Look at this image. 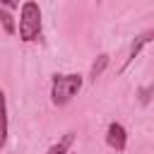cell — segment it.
<instances>
[{"label": "cell", "mask_w": 154, "mask_h": 154, "mask_svg": "<svg viewBox=\"0 0 154 154\" xmlns=\"http://www.w3.org/2000/svg\"><path fill=\"white\" fill-rule=\"evenodd\" d=\"M38 31H41V10L36 2H24L19 14V38L31 41L38 36Z\"/></svg>", "instance_id": "cell-1"}, {"label": "cell", "mask_w": 154, "mask_h": 154, "mask_svg": "<svg viewBox=\"0 0 154 154\" xmlns=\"http://www.w3.org/2000/svg\"><path fill=\"white\" fill-rule=\"evenodd\" d=\"M82 87V75H58L53 79V89H51V96H53V103L63 106L67 103Z\"/></svg>", "instance_id": "cell-2"}, {"label": "cell", "mask_w": 154, "mask_h": 154, "mask_svg": "<svg viewBox=\"0 0 154 154\" xmlns=\"http://www.w3.org/2000/svg\"><path fill=\"white\" fill-rule=\"evenodd\" d=\"M106 142L116 149V152H123L125 149V128L120 123H111L108 125V132H106Z\"/></svg>", "instance_id": "cell-3"}, {"label": "cell", "mask_w": 154, "mask_h": 154, "mask_svg": "<svg viewBox=\"0 0 154 154\" xmlns=\"http://www.w3.org/2000/svg\"><path fill=\"white\" fill-rule=\"evenodd\" d=\"M7 142V106H5V94L0 91V147Z\"/></svg>", "instance_id": "cell-4"}, {"label": "cell", "mask_w": 154, "mask_h": 154, "mask_svg": "<svg viewBox=\"0 0 154 154\" xmlns=\"http://www.w3.org/2000/svg\"><path fill=\"white\" fill-rule=\"evenodd\" d=\"M149 38H152V31H147V34H142V36H140V38H137V41L132 43V48H130V55H128V60H125V65H130V63H132V60L137 58V53L142 51V46H144V43H149Z\"/></svg>", "instance_id": "cell-5"}, {"label": "cell", "mask_w": 154, "mask_h": 154, "mask_svg": "<svg viewBox=\"0 0 154 154\" xmlns=\"http://www.w3.org/2000/svg\"><path fill=\"white\" fill-rule=\"evenodd\" d=\"M72 140H75V135H72V132H67L58 144H53V147L48 149V154H65V152H67V147L72 144Z\"/></svg>", "instance_id": "cell-6"}, {"label": "cell", "mask_w": 154, "mask_h": 154, "mask_svg": "<svg viewBox=\"0 0 154 154\" xmlns=\"http://www.w3.org/2000/svg\"><path fill=\"white\" fill-rule=\"evenodd\" d=\"M106 63H108V55L106 53H101L96 60H94V65H91V79H96L101 72H103V67H106Z\"/></svg>", "instance_id": "cell-7"}, {"label": "cell", "mask_w": 154, "mask_h": 154, "mask_svg": "<svg viewBox=\"0 0 154 154\" xmlns=\"http://www.w3.org/2000/svg\"><path fill=\"white\" fill-rule=\"evenodd\" d=\"M0 19H2L5 31H7V34H14V19H12V14L5 12V10H0Z\"/></svg>", "instance_id": "cell-8"}, {"label": "cell", "mask_w": 154, "mask_h": 154, "mask_svg": "<svg viewBox=\"0 0 154 154\" xmlns=\"http://www.w3.org/2000/svg\"><path fill=\"white\" fill-rule=\"evenodd\" d=\"M149 91H152V87L142 89V103H147V101H149Z\"/></svg>", "instance_id": "cell-9"}]
</instances>
